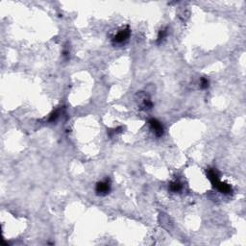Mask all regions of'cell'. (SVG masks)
I'll return each mask as SVG.
<instances>
[{
    "label": "cell",
    "mask_w": 246,
    "mask_h": 246,
    "mask_svg": "<svg viewBox=\"0 0 246 246\" xmlns=\"http://www.w3.org/2000/svg\"><path fill=\"white\" fill-rule=\"evenodd\" d=\"M59 117V111L56 110L51 113V114L49 115V118H48V121L49 122H55Z\"/></svg>",
    "instance_id": "9"
},
{
    "label": "cell",
    "mask_w": 246,
    "mask_h": 246,
    "mask_svg": "<svg viewBox=\"0 0 246 246\" xmlns=\"http://www.w3.org/2000/svg\"><path fill=\"white\" fill-rule=\"evenodd\" d=\"M153 107V103L150 100V98L148 97H144L142 99V104H141V109L143 110H150V109Z\"/></svg>",
    "instance_id": "6"
},
{
    "label": "cell",
    "mask_w": 246,
    "mask_h": 246,
    "mask_svg": "<svg viewBox=\"0 0 246 246\" xmlns=\"http://www.w3.org/2000/svg\"><path fill=\"white\" fill-rule=\"evenodd\" d=\"M167 36V31L166 29H162L160 32H159V35H158V39H157V42L158 43H161L163 40H165V38Z\"/></svg>",
    "instance_id": "7"
},
{
    "label": "cell",
    "mask_w": 246,
    "mask_h": 246,
    "mask_svg": "<svg viewBox=\"0 0 246 246\" xmlns=\"http://www.w3.org/2000/svg\"><path fill=\"white\" fill-rule=\"evenodd\" d=\"M207 177L211 181L214 188L218 190L219 192L223 194H230L233 192V188L229 184L224 183V182H221L219 180V174H218L216 169L214 168L207 169Z\"/></svg>",
    "instance_id": "1"
},
{
    "label": "cell",
    "mask_w": 246,
    "mask_h": 246,
    "mask_svg": "<svg viewBox=\"0 0 246 246\" xmlns=\"http://www.w3.org/2000/svg\"><path fill=\"white\" fill-rule=\"evenodd\" d=\"M182 188H183V186H182L181 184V182L179 181H173L171 182V183L169 184V190L172 191V192H179V191L182 189Z\"/></svg>",
    "instance_id": "5"
},
{
    "label": "cell",
    "mask_w": 246,
    "mask_h": 246,
    "mask_svg": "<svg viewBox=\"0 0 246 246\" xmlns=\"http://www.w3.org/2000/svg\"><path fill=\"white\" fill-rule=\"evenodd\" d=\"M111 181L110 179H105L104 181L98 182L95 186V192L99 196H105L111 191Z\"/></svg>",
    "instance_id": "2"
},
{
    "label": "cell",
    "mask_w": 246,
    "mask_h": 246,
    "mask_svg": "<svg viewBox=\"0 0 246 246\" xmlns=\"http://www.w3.org/2000/svg\"><path fill=\"white\" fill-rule=\"evenodd\" d=\"M131 35V30L128 26L124 29H121L120 31H118L117 34L113 38V43L114 44H122L125 41H128Z\"/></svg>",
    "instance_id": "3"
},
{
    "label": "cell",
    "mask_w": 246,
    "mask_h": 246,
    "mask_svg": "<svg viewBox=\"0 0 246 246\" xmlns=\"http://www.w3.org/2000/svg\"><path fill=\"white\" fill-rule=\"evenodd\" d=\"M209 79L206 77H202L201 80H200V88H201L202 89H206L209 88Z\"/></svg>",
    "instance_id": "8"
},
{
    "label": "cell",
    "mask_w": 246,
    "mask_h": 246,
    "mask_svg": "<svg viewBox=\"0 0 246 246\" xmlns=\"http://www.w3.org/2000/svg\"><path fill=\"white\" fill-rule=\"evenodd\" d=\"M121 130H122V127H117V128H115V129L109 130V131H108V135H109V136H110V138H113V136H114V135H116V134H118V133H120Z\"/></svg>",
    "instance_id": "10"
},
{
    "label": "cell",
    "mask_w": 246,
    "mask_h": 246,
    "mask_svg": "<svg viewBox=\"0 0 246 246\" xmlns=\"http://www.w3.org/2000/svg\"><path fill=\"white\" fill-rule=\"evenodd\" d=\"M148 123L150 126V129L153 131V133L155 134V136H156L157 138L162 136L163 133H165V128H163L162 124L158 119H156V118H150Z\"/></svg>",
    "instance_id": "4"
}]
</instances>
